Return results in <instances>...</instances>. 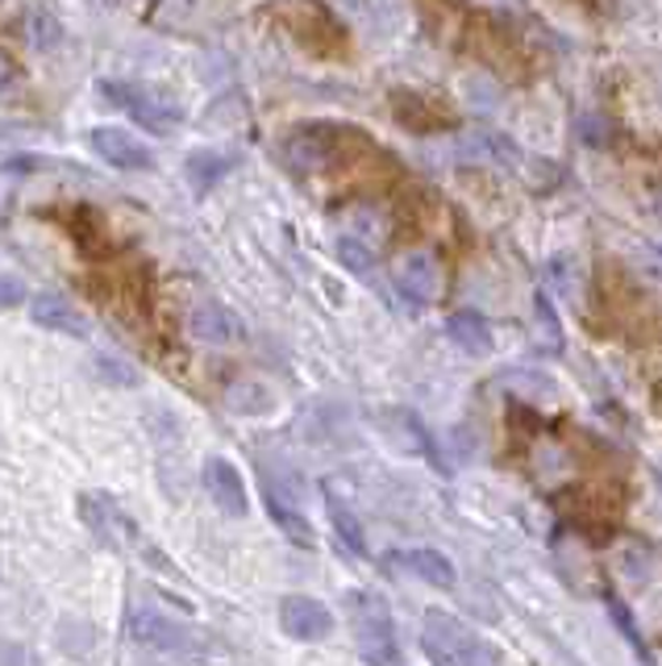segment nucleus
Listing matches in <instances>:
<instances>
[{
  "label": "nucleus",
  "instance_id": "1a4fd4ad",
  "mask_svg": "<svg viewBox=\"0 0 662 666\" xmlns=\"http://www.w3.org/2000/svg\"><path fill=\"white\" fill-rule=\"evenodd\" d=\"M188 333L205 346H237L246 337V325L230 304L221 301H196L188 308Z\"/></svg>",
  "mask_w": 662,
  "mask_h": 666
},
{
  "label": "nucleus",
  "instance_id": "c756f323",
  "mask_svg": "<svg viewBox=\"0 0 662 666\" xmlns=\"http://www.w3.org/2000/svg\"><path fill=\"white\" fill-rule=\"evenodd\" d=\"M30 301V287L21 284L17 275H0V313H9V308H17V304Z\"/></svg>",
  "mask_w": 662,
  "mask_h": 666
},
{
  "label": "nucleus",
  "instance_id": "2f4dec72",
  "mask_svg": "<svg viewBox=\"0 0 662 666\" xmlns=\"http://www.w3.org/2000/svg\"><path fill=\"white\" fill-rule=\"evenodd\" d=\"M609 608H613V620L616 625H621V629H625V637H630V646L637 654H642V658H646V646H642V634H637V625H633V617L630 613H625V604L616 600V596H609Z\"/></svg>",
  "mask_w": 662,
  "mask_h": 666
},
{
  "label": "nucleus",
  "instance_id": "f8f14e48",
  "mask_svg": "<svg viewBox=\"0 0 662 666\" xmlns=\"http://www.w3.org/2000/svg\"><path fill=\"white\" fill-rule=\"evenodd\" d=\"M396 287L417 304H429L438 301L441 292V271H438V258L426 251H412L405 254L400 263H396Z\"/></svg>",
  "mask_w": 662,
  "mask_h": 666
},
{
  "label": "nucleus",
  "instance_id": "6e6552de",
  "mask_svg": "<svg viewBox=\"0 0 662 666\" xmlns=\"http://www.w3.org/2000/svg\"><path fill=\"white\" fill-rule=\"evenodd\" d=\"M284 13H288V30L296 33L309 50H317V55H333V50L347 42V33L338 30V21L317 0H292V4H284Z\"/></svg>",
  "mask_w": 662,
  "mask_h": 666
},
{
  "label": "nucleus",
  "instance_id": "aec40b11",
  "mask_svg": "<svg viewBox=\"0 0 662 666\" xmlns=\"http://www.w3.org/2000/svg\"><path fill=\"white\" fill-rule=\"evenodd\" d=\"M392 112L400 117V126L405 129H434L441 126V112L421 100V92H396L392 96Z\"/></svg>",
  "mask_w": 662,
  "mask_h": 666
},
{
  "label": "nucleus",
  "instance_id": "b1692460",
  "mask_svg": "<svg viewBox=\"0 0 662 666\" xmlns=\"http://www.w3.org/2000/svg\"><path fill=\"white\" fill-rule=\"evenodd\" d=\"M534 317H537V342H542V350H563V321H558L554 301L546 292L534 296Z\"/></svg>",
  "mask_w": 662,
  "mask_h": 666
},
{
  "label": "nucleus",
  "instance_id": "473e14b6",
  "mask_svg": "<svg viewBox=\"0 0 662 666\" xmlns=\"http://www.w3.org/2000/svg\"><path fill=\"white\" fill-rule=\"evenodd\" d=\"M580 138H584L587 146H604L609 143V121H604L600 112H587L584 121H580Z\"/></svg>",
  "mask_w": 662,
  "mask_h": 666
},
{
  "label": "nucleus",
  "instance_id": "9b49d317",
  "mask_svg": "<svg viewBox=\"0 0 662 666\" xmlns=\"http://www.w3.org/2000/svg\"><path fill=\"white\" fill-rule=\"evenodd\" d=\"M205 488H208V496H213V505H217L225 517H246V512H251L242 471H237L230 459L213 454V459L205 462Z\"/></svg>",
  "mask_w": 662,
  "mask_h": 666
},
{
  "label": "nucleus",
  "instance_id": "0eeeda50",
  "mask_svg": "<svg viewBox=\"0 0 662 666\" xmlns=\"http://www.w3.org/2000/svg\"><path fill=\"white\" fill-rule=\"evenodd\" d=\"M88 146H93L96 159L117 167V172H155V150L121 126H96L88 134Z\"/></svg>",
  "mask_w": 662,
  "mask_h": 666
},
{
  "label": "nucleus",
  "instance_id": "4468645a",
  "mask_svg": "<svg viewBox=\"0 0 662 666\" xmlns=\"http://www.w3.org/2000/svg\"><path fill=\"white\" fill-rule=\"evenodd\" d=\"M388 567H400L405 575L412 579H421L429 587H441V591H450L455 587V567H450V558L438 555V550H396V555L383 558Z\"/></svg>",
  "mask_w": 662,
  "mask_h": 666
},
{
  "label": "nucleus",
  "instance_id": "9d476101",
  "mask_svg": "<svg viewBox=\"0 0 662 666\" xmlns=\"http://www.w3.org/2000/svg\"><path fill=\"white\" fill-rule=\"evenodd\" d=\"M280 629L296 641H325L333 634V613L313 596H284L280 600Z\"/></svg>",
  "mask_w": 662,
  "mask_h": 666
},
{
  "label": "nucleus",
  "instance_id": "7ed1b4c3",
  "mask_svg": "<svg viewBox=\"0 0 662 666\" xmlns=\"http://www.w3.org/2000/svg\"><path fill=\"white\" fill-rule=\"evenodd\" d=\"M421 650L434 666H500L496 646H488L471 625L438 608L421 617Z\"/></svg>",
  "mask_w": 662,
  "mask_h": 666
},
{
  "label": "nucleus",
  "instance_id": "423d86ee",
  "mask_svg": "<svg viewBox=\"0 0 662 666\" xmlns=\"http://www.w3.org/2000/svg\"><path fill=\"white\" fill-rule=\"evenodd\" d=\"M350 138H359V134H350V129L338 126V121H309V126L288 134L284 159L288 167H296V172H321V167L342 159V146H347Z\"/></svg>",
  "mask_w": 662,
  "mask_h": 666
},
{
  "label": "nucleus",
  "instance_id": "393cba45",
  "mask_svg": "<svg viewBox=\"0 0 662 666\" xmlns=\"http://www.w3.org/2000/svg\"><path fill=\"white\" fill-rule=\"evenodd\" d=\"M93 366H96V380H105L109 388H138V383H143V371L129 366L126 359H117V354H96Z\"/></svg>",
  "mask_w": 662,
  "mask_h": 666
},
{
  "label": "nucleus",
  "instance_id": "39448f33",
  "mask_svg": "<svg viewBox=\"0 0 662 666\" xmlns=\"http://www.w3.org/2000/svg\"><path fill=\"white\" fill-rule=\"evenodd\" d=\"M100 96L109 100L113 109L126 112L129 121H138L146 134H158V138H167V134L184 126V105L167 88H158V84L100 80Z\"/></svg>",
  "mask_w": 662,
  "mask_h": 666
},
{
  "label": "nucleus",
  "instance_id": "4be33fe9",
  "mask_svg": "<svg viewBox=\"0 0 662 666\" xmlns=\"http://www.w3.org/2000/svg\"><path fill=\"white\" fill-rule=\"evenodd\" d=\"M542 280H546V287H551L554 296H563V301H571V296L580 292V271H575V258H571V254H551L546 267H542Z\"/></svg>",
  "mask_w": 662,
  "mask_h": 666
},
{
  "label": "nucleus",
  "instance_id": "6ab92c4d",
  "mask_svg": "<svg viewBox=\"0 0 662 666\" xmlns=\"http://www.w3.org/2000/svg\"><path fill=\"white\" fill-rule=\"evenodd\" d=\"M21 30H26V42H30L33 50H55L67 38L64 21L50 13V9H42V4L26 9V17H21Z\"/></svg>",
  "mask_w": 662,
  "mask_h": 666
},
{
  "label": "nucleus",
  "instance_id": "2eb2a0df",
  "mask_svg": "<svg viewBox=\"0 0 662 666\" xmlns=\"http://www.w3.org/2000/svg\"><path fill=\"white\" fill-rule=\"evenodd\" d=\"M242 155L237 150H221V146H208V150H192L188 159H184V175H188L192 192H213L225 179V175L234 172Z\"/></svg>",
  "mask_w": 662,
  "mask_h": 666
},
{
  "label": "nucleus",
  "instance_id": "72a5a7b5",
  "mask_svg": "<svg viewBox=\"0 0 662 666\" xmlns=\"http://www.w3.org/2000/svg\"><path fill=\"white\" fill-rule=\"evenodd\" d=\"M471 105L475 109H496V96H491V84L484 88V80L471 84Z\"/></svg>",
  "mask_w": 662,
  "mask_h": 666
},
{
  "label": "nucleus",
  "instance_id": "412c9836",
  "mask_svg": "<svg viewBox=\"0 0 662 666\" xmlns=\"http://www.w3.org/2000/svg\"><path fill=\"white\" fill-rule=\"evenodd\" d=\"M225 404H230L234 413H242V417H259V413H271L275 396H271L263 383L242 380V383H234V388L225 392Z\"/></svg>",
  "mask_w": 662,
  "mask_h": 666
},
{
  "label": "nucleus",
  "instance_id": "f257e3e1",
  "mask_svg": "<svg viewBox=\"0 0 662 666\" xmlns=\"http://www.w3.org/2000/svg\"><path fill=\"white\" fill-rule=\"evenodd\" d=\"M79 517H84V525L93 529L96 538L105 541L109 550H129V555H138L146 562V567H155V571H167L175 575V562L158 546H150V538H146L138 525L129 521L126 512H121V505L113 500V496L105 492H79L76 500Z\"/></svg>",
  "mask_w": 662,
  "mask_h": 666
},
{
  "label": "nucleus",
  "instance_id": "bb28decb",
  "mask_svg": "<svg viewBox=\"0 0 662 666\" xmlns=\"http://www.w3.org/2000/svg\"><path fill=\"white\" fill-rule=\"evenodd\" d=\"M0 666H42V658H38V650L26 646V641L4 637V641H0Z\"/></svg>",
  "mask_w": 662,
  "mask_h": 666
},
{
  "label": "nucleus",
  "instance_id": "a211bd4d",
  "mask_svg": "<svg viewBox=\"0 0 662 666\" xmlns=\"http://www.w3.org/2000/svg\"><path fill=\"white\" fill-rule=\"evenodd\" d=\"M325 508H330V525H333V533H338V541H342V546H347L354 558H363L367 555L363 525H359V517L350 512L347 500H338V492H333V488H325Z\"/></svg>",
  "mask_w": 662,
  "mask_h": 666
},
{
  "label": "nucleus",
  "instance_id": "f3484780",
  "mask_svg": "<svg viewBox=\"0 0 662 666\" xmlns=\"http://www.w3.org/2000/svg\"><path fill=\"white\" fill-rule=\"evenodd\" d=\"M267 512H271V521L280 525V533H284L292 546H300V550H313V546H317L313 525L304 521L296 508H292V500H284V492L267 488Z\"/></svg>",
  "mask_w": 662,
  "mask_h": 666
},
{
  "label": "nucleus",
  "instance_id": "7c9ffc66",
  "mask_svg": "<svg viewBox=\"0 0 662 666\" xmlns=\"http://www.w3.org/2000/svg\"><path fill=\"white\" fill-rule=\"evenodd\" d=\"M508 383H513V388H525V396H551L554 392V383L546 380V375H534V371H513Z\"/></svg>",
  "mask_w": 662,
  "mask_h": 666
},
{
  "label": "nucleus",
  "instance_id": "f03ea898",
  "mask_svg": "<svg viewBox=\"0 0 662 666\" xmlns=\"http://www.w3.org/2000/svg\"><path fill=\"white\" fill-rule=\"evenodd\" d=\"M126 634L134 646H143V650L150 654H163V658H175V663H201V658L213 650L208 634L163 617V613L146 608V604H134V608H129Z\"/></svg>",
  "mask_w": 662,
  "mask_h": 666
},
{
  "label": "nucleus",
  "instance_id": "20e7f679",
  "mask_svg": "<svg viewBox=\"0 0 662 666\" xmlns=\"http://www.w3.org/2000/svg\"><path fill=\"white\" fill-rule=\"evenodd\" d=\"M350 629H354V650L367 666H405L400 641H396V625L383 596L376 591H347Z\"/></svg>",
  "mask_w": 662,
  "mask_h": 666
},
{
  "label": "nucleus",
  "instance_id": "a878e982",
  "mask_svg": "<svg viewBox=\"0 0 662 666\" xmlns=\"http://www.w3.org/2000/svg\"><path fill=\"white\" fill-rule=\"evenodd\" d=\"M338 258H342V267L354 271V275H367V271L376 267V251H371V242L354 238V234H342V238H338Z\"/></svg>",
  "mask_w": 662,
  "mask_h": 666
},
{
  "label": "nucleus",
  "instance_id": "c85d7f7f",
  "mask_svg": "<svg viewBox=\"0 0 662 666\" xmlns=\"http://www.w3.org/2000/svg\"><path fill=\"white\" fill-rule=\"evenodd\" d=\"M350 229H354V238H363V242H376L379 234H383L376 208H354V213H350Z\"/></svg>",
  "mask_w": 662,
  "mask_h": 666
},
{
  "label": "nucleus",
  "instance_id": "cd10ccee",
  "mask_svg": "<svg viewBox=\"0 0 662 666\" xmlns=\"http://www.w3.org/2000/svg\"><path fill=\"white\" fill-rule=\"evenodd\" d=\"M26 92V80H21V71H17L4 55H0V105H17Z\"/></svg>",
  "mask_w": 662,
  "mask_h": 666
},
{
  "label": "nucleus",
  "instance_id": "5701e85b",
  "mask_svg": "<svg viewBox=\"0 0 662 666\" xmlns=\"http://www.w3.org/2000/svg\"><path fill=\"white\" fill-rule=\"evenodd\" d=\"M59 646L71 658H93L96 646H100V634H96L88 620H59Z\"/></svg>",
  "mask_w": 662,
  "mask_h": 666
},
{
  "label": "nucleus",
  "instance_id": "dca6fc26",
  "mask_svg": "<svg viewBox=\"0 0 662 666\" xmlns=\"http://www.w3.org/2000/svg\"><path fill=\"white\" fill-rule=\"evenodd\" d=\"M446 337L455 342L463 354H471V359H488L491 354V330L488 321L471 313V308H463V313H450L446 321Z\"/></svg>",
  "mask_w": 662,
  "mask_h": 666
},
{
  "label": "nucleus",
  "instance_id": "ddd939ff",
  "mask_svg": "<svg viewBox=\"0 0 662 666\" xmlns=\"http://www.w3.org/2000/svg\"><path fill=\"white\" fill-rule=\"evenodd\" d=\"M30 317L33 325H42L50 333H67V337H88V321L64 292H33L30 296Z\"/></svg>",
  "mask_w": 662,
  "mask_h": 666
}]
</instances>
